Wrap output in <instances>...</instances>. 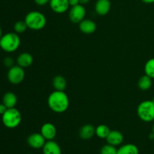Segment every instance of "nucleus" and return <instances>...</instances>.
Masks as SVG:
<instances>
[{
    "label": "nucleus",
    "instance_id": "obj_1",
    "mask_svg": "<svg viewBox=\"0 0 154 154\" xmlns=\"http://www.w3.org/2000/svg\"><path fill=\"white\" fill-rule=\"evenodd\" d=\"M48 105L54 112L63 113L69 107V99L64 91L55 90L49 95Z\"/></svg>",
    "mask_w": 154,
    "mask_h": 154
},
{
    "label": "nucleus",
    "instance_id": "obj_2",
    "mask_svg": "<svg viewBox=\"0 0 154 154\" xmlns=\"http://www.w3.org/2000/svg\"><path fill=\"white\" fill-rule=\"evenodd\" d=\"M20 45V38L16 32H8L0 38V48L7 53L16 51Z\"/></svg>",
    "mask_w": 154,
    "mask_h": 154
},
{
    "label": "nucleus",
    "instance_id": "obj_3",
    "mask_svg": "<svg viewBox=\"0 0 154 154\" xmlns=\"http://www.w3.org/2000/svg\"><path fill=\"white\" fill-rule=\"evenodd\" d=\"M24 21L26 23L28 29L35 31L42 29L47 23V19L45 15L36 11L29 12L26 15Z\"/></svg>",
    "mask_w": 154,
    "mask_h": 154
},
{
    "label": "nucleus",
    "instance_id": "obj_4",
    "mask_svg": "<svg viewBox=\"0 0 154 154\" xmlns=\"http://www.w3.org/2000/svg\"><path fill=\"white\" fill-rule=\"evenodd\" d=\"M22 116L17 108H8L7 111L2 115L3 125L8 129L17 128L21 123Z\"/></svg>",
    "mask_w": 154,
    "mask_h": 154
},
{
    "label": "nucleus",
    "instance_id": "obj_5",
    "mask_svg": "<svg viewBox=\"0 0 154 154\" xmlns=\"http://www.w3.org/2000/svg\"><path fill=\"white\" fill-rule=\"evenodd\" d=\"M137 114L142 121L146 123L154 121V102L152 100L141 102L137 108Z\"/></svg>",
    "mask_w": 154,
    "mask_h": 154
},
{
    "label": "nucleus",
    "instance_id": "obj_6",
    "mask_svg": "<svg viewBox=\"0 0 154 154\" xmlns=\"http://www.w3.org/2000/svg\"><path fill=\"white\" fill-rule=\"evenodd\" d=\"M25 78V72L23 68L17 66H14L10 68L8 72V79L12 84H19L23 81Z\"/></svg>",
    "mask_w": 154,
    "mask_h": 154
},
{
    "label": "nucleus",
    "instance_id": "obj_7",
    "mask_svg": "<svg viewBox=\"0 0 154 154\" xmlns=\"http://www.w3.org/2000/svg\"><path fill=\"white\" fill-rule=\"evenodd\" d=\"M86 16V9L83 5L78 4L72 6L69 10V17L70 20L74 23H80Z\"/></svg>",
    "mask_w": 154,
    "mask_h": 154
},
{
    "label": "nucleus",
    "instance_id": "obj_8",
    "mask_svg": "<svg viewBox=\"0 0 154 154\" xmlns=\"http://www.w3.org/2000/svg\"><path fill=\"white\" fill-rule=\"evenodd\" d=\"M46 143V139L40 133H32L27 138V144L33 149H41Z\"/></svg>",
    "mask_w": 154,
    "mask_h": 154
},
{
    "label": "nucleus",
    "instance_id": "obj_9",
    "mask_svg": "<svg viewBox=\"0 0 154 154\" xmlns=\"http://www.w3.org/2000/svg\"><path fill=\"white\" fill-rule=\"evenodd\" d=\"M50 7L53 11L57 14H63L69 8V0H50Z\"/></svg>",
    "mask_w": 154,
    "mask_h": 154
},
{
    "label": "nucleus",
    "instance_id": "obj_10",
    "mask_svg": "<svg viewBox=\"0 0 154 154\" xmlns=\"http://www.w3.org/2000/svg\"><path fill=\"white\" fill-rule=\"evenodd\" d=\"M41 134L46 139V141L54 140L57 135V129L51 123H46L42 125L41 128Z\"/></svg>",
    "mask_w": 154,
    "mask_h": 154
},
{
    "label": "nucleus",
    "instance_id": "obj_11",
    "mask_svg": "<svg viewBox=\"0 0 154 154\" xmlns=\"http://www.w3.org/2000/svg\"><path fill=\"white\" fill-rule=\"evenodd\" d=\"M111 4L110 0H97L95 5V11L100 16H104L109 13Z\"/></svg>",
    "mask_w": 154,
    "mask_h": 154
},
{
    "label": "nucleus",
    "instance_id": "obj_12",
    "mask_svg": "<svg viewBox=\"0 0 154 154\" xmlns=\"http://www.w3.org/2000/svg\"><path fill=\"white\" fill-rule=\"evenodd\" d=\"M105 139H106L108 144L117 147V146L120 145L123 143V135L120 131L112 130L110 132L108 137Z\"/></svg>",
    "mask_w": 154,
    "mask_h": 154
},
{
    "label": "nucleus",
    "instance_id": "obj_13",
    "mask_svg": "<svg viewBox=\"0 0 154 154\" xmlns=\"http://www.w3.org/2000/svg\"><path fill=\"white\" fill-rule=\"evenodd\" d=\"M43 154H62V150L60 145L56 141L51 140L46 141L42 147Z\"/></svg>",
    "mask_w": 154,
    "mask_h": 154
},
{
    "label": "nucleus",
    "instance_id": "obj_14",
    "mask_svg": "<svg viewBox=\"0 0 154 154\" xmlns=\"http://www.w3.org/2000/svg\"><path fill=\"white\" fill-rule=\"evenodd\" d=\"M79 29L84 34H92L96 29V24L91 20L84 19L79 23Z\"/></svg>",
    "mask_w": 154,
    "mask_h": 154
},
{
    "label": "nucleus",
    "instance_id": "obj_15",
    "mask_svg": "<svg viewBox=\"0 0 154 154\" xmlns=\"http://www.w3.org/2000/svg\"><path fill=\"white\" fill-rule=\"evenodd\" d=\"M96 134V128L91 124H86L81 128L79 131V135L81 139L89 140Z\"/></svg>",
    "mask_w": 154,
    "mask_h": 154
},
{
    "label": "nucleus",
    "instance_id": "obj_16",
    "mask_svg": "<svg viewBox=\"0 0 154 154\" xmlns=\"http://www.w3.org/2000/svg\"><path fill=\"white\" fill-rule=\"evenodd\" d=\"M33 63V57L29 53H22L17 58V63L22 68H28L32 66Z\"/></svg>",
    "mask_w": 154,
    "mask_h": 154
},
{
    "label": "nucleus",
    "instance_id": "obj_17",
    "mask_svg": "<svg viewBox=\"0 0 154 154\" xmlns=\"http://www.w3.org/2000/svg\"><path fill=\"white\" fill-rule=\"evenodd\" d=\"M2 103L8 108H15L17 103V97L12 92H8L3 96Z\"/></svg>",
    "mask_w": 154,
    "mask_h": 154
},
{
    "label": "nucleus",
    "instance_id": "obj_18",
    "mask_svg": "<svg viewBox=\"0 0 154 154\" xmlns=\"http://www.w3.org/2000/svg\"><path fill=\"white\" fill-rule=\"evenodd\" d=\"M117 154H139V149L134 144H126L117 149Z\"/></svg>",
    "mask_w": 154,
    "mask_h": 154
},
{
    "label": "nucleus",
    "instance_id": "obj_19",
    "mask_svg": "<svg viewBox=\"0 0 154 154\" xmlns=\"http://www.w3.org/2000/svg\"><path fill=\"white\" fill-rule=\"evenodd\" d=\"M52 84L55 90H59V91H64L67 86L66 78L61 75H57L54 77Z\"/></svg>",
    "mask_w": 154,
    "mask_h": 154
},
{
    "label": "nucleus",
    "instance_id": "obj_20",
    "mask_svg": "<svg viewBox=\"0 0 154 154\" xmlns=\"http://www.w3.org/2000/svg\"><path fill=\"white\" fill-rule=\"evenodd\" d=\"M138 86L140 90H144V91L148 90L152 86V78L147 76V75H143L138 80Z\"/></svg>",
    "mask_w": 154,
    "mask_h": 154
},
{
    "label": "nucleus",
    "instance_id": "obj_21",
    "mask_svg": "<svg viewBox=\"0 0 154 154\" xmlns=\"http://www.w3.org/2000/svg\"><path fill=\"white\" fill-rule=\"evenodd\" d=\"M110 132L111 130H110L109 127L105 124L99 125L96 128V135L99 138H106Z\"/></svg>",
    "mask_w": 154,
    "mask_h": 154
},
{
    "label": "nucleus",
    "instance_id": "obj_22",
    "mask_svg": "<svg viewBox=\"0 0 154 154\" xmlns=\"http://www.w3.org/2000/svg\"><path fill=\"white\" fill-rule=\"evenodd\" d=\"M144 72L145 75L154 79V58L147 60L144 66Z\"/></svg>",
    "mask_w": 154,
    "mask_h": 154
},
{
    "label": "nucleus",
    "instance_id": "obj_23",
    "mask_svg": "<svg viewBox=\"0 0 154 154\" xmlns=\"http://www.w3.org/2000/svg\"><path fill=\"white\" fill-rule=\"evenodd\" d=\"M28 29L26 23L24 20H19L15 23L14 26V29L16 33H23Z\"/></svg>",
    "mask_w": 154,
    "mask_h": 154
},
{
    "label": "nucleus",
    "instance_id": "obj_24",
    "mask_svg": "<svg viewBox=\"0 0 154 154\" xmlns=\"http://www.w3.org/2000/svg\"><path fill=\"white\" fill-rule=\"evenodd\" d=\"M100 154H117V149L111 144H105L101 148Z\"/></svg>",
    "mask_w": 154,
    "mask_h": 154
},
{
    "label": "nucleus",
    "instance_id": "obj_25",
    "mask_svg": "<svg viewBox=\"0 0 154 154\" xmlns=\"http://www.w3.org/2000/svg\"><path fill=\"white\" fill-rule=\"evenodd\" d=\"M3 63H4V65L6 67L11 68L12 66H14V60L10 57H5L4 61H3Z\"/></svg>",
    "mask_w": 154,
    "mask_h": 154
},
{
    "label": "nucleus",
    "instance_id": "obj_26",
    "mask_svg": "<svg viewBox=\"0 0 154 154\" xmlns=\"http://www.w3.org/2000/svg\"><path fill=\"white\" fill-rule=\"evenodd\" d=\"M35 2L39 6H43L50 2V0H34Z\"/></svg>",
    "mask_w": 154,
    "mask_h": 154
},
{
    "label": "nucleus",
    "instance_id": "obj_27",
    "mask_svg": "<svg viewBox=\"0 0 154 154\" xmlns=\"http://www.w3.org/2000/svg\"><path fill=\"white\" fill-rule=\"evenodd\" d=\"M8 108L4 105L3 103L0 104V115H2L6 111H7Z\"/></svg>",
    "mask_w": 154,
    "mask_h": 154
},
{
    "label": "nucleus",
    "instance_id": "obj_28",
    "mask_svg": "<svg viewBox=\"0 0 154 154\" xmlns=\"http://www.w3.org/2000/svg\"><path fill=\"white\" fill-rule=\"evenodd\" d=\"M69 2L71 7H72L79 4V0H69Z\"/></svg>",
    "mask_w": 154,
    "mask_h": 154
},
{
    "label": "nucleus",
    "instance_id": "obj_29",
    "mask_svg": "<svg viewBox=\"0 0 154 154\" xmlns=\"http://www.w3.org/2000/svg\"><path fill=\"white\" fill-rule=\"evenodd\" d=\"M143 2L146 3V4H152L154 3V0H141Z\"/></svg>",
    "mask_w": 154,
    "mask_h": 154
},
{
    "label": "nucleus",
    "instance_id": "obj_30",
    "mask_svg": "<svg viewBox=\"0 0 154 154\" xmlns=\"http://www.w3.org/2000/svg\"><path fill=\"white\" fill-rule=\"evenodd\" d=\"M89 2H90V0H79V4L85 5L87 3H88Z\"/></svg>",
    "mask_w": 154,
    "mask_h": 154
},
{
    "label": "nucleus",
    "instance_id": "obj_31",
    "mask_svg": "<svg viewBox=\"0 0 154 154\" xmlns=\"http://www.w3.org/2000/svg\"><path fill=\"white\" fill-rule=\"evenodd\" d=\"M3 35V34H2V28L1 27H0V38H2V36Z\"/></svg>",
    "mask_w": 154,
    "mask_h": 154
},
{
    "label": "nucleus",
    "instance_id": "obj_32",
    "mask_svg": "<svg viewBox=\"0 0 154 154\" xmlns=\"http://www.w3.org/2000/svg\"><path fill=\"white\" fill-rule=\"evenodd\" d=\"M152 132H153V133L154 134V123L153 125V127H152Z\"/></svg>",
    "mask_w": 154,
    "mask_h": 154
},
{
    "label": "nucleus",
    "instance_id": "obj_33",
    "mask_svg": "<svg viewBox=\"0 0 154 154\" xmlns=\"http://www.w3.org/2000/svg\"><path fill=\"white\" fill-rule=\"evenodd\" d=\"M152 101H153V102H154V97H153V100H152Z\"/></svg>",
    "mask_w": 154,
    "mask_h": 154
},
{
    "label": "nucleus",
    "instance_id": "obj_34",
    "mask_svg": "<svg viewBox=\"0 0 154 154\" xmlns=\"http://www.w3.org/2000/svg\"><path fill=\"white\" fill-rule=\"evenodd\" d=\"M26 154H31V153H26Z\"/></svg>",
    "mask_w": 154,
    "mask_h": 154
}]
</instances>
